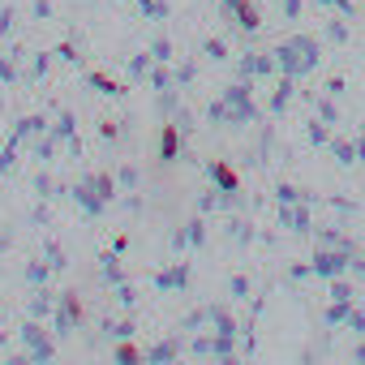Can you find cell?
<instances>
[{
    "label": "cell",
    "instance_id": "4",
    "mask_svg": "<svg viewBox=\"0 0 365 365\" xmlns=\"http://www.w3.org/2000/svg\"><path fill=\"white\" fill-rule=\"evenodd\" d=\"M91 82H95V86H99V91H108V95H116V86H112V82H108V78H99V73H95V78H91Z\"/></svg>",
    "mask_w": 365,
    "mask_h": 365
},
{
    "label": "cell",
    "instance_id": "2",
    "mask_svg": "<svg viewBox=\"0 0 365 365\" xmlns=\"http://www.w3.org/2000/svg\"><path fill=\"white\" fill-rule=\"evenodd\" d=\"M211 176L220 180V185H224L228 194H237V172H232L228 163H220V159H215V163H211Z\"/></svg>",
    "mask_w": 365,
    "mask_h": 365
},
{
    "label": "cell",
    "instance_id": "3",
    "mask_svg": "<svg viewBox=\"0 0 365 365\" xmlns=\"http://www.w3.org/2000/svg\"><path fill=\"white\" fill-rule=\"evenodd\" d=\"M237 5H241V26H245V31H254V26H258V9H254V5H245V0H237Z\"/></svg>",
    "mask_w": 365,
    "mask_h": 365
},
{
    "label": "cell",
    "instance_id": "1",
    "mask_svg": "<svg viewBox=\"0 0 365 365\" xmlns=\"http://www.w3.org/2000/svg\"><path fill=\"white\" fill-rule=\"evenodd\" d=\"M176 146H180L176 125H163V133H159V159H176Z\"/></svg>",
    "mask_w": 365,
    "mask_h": 365
}]
</instances>
